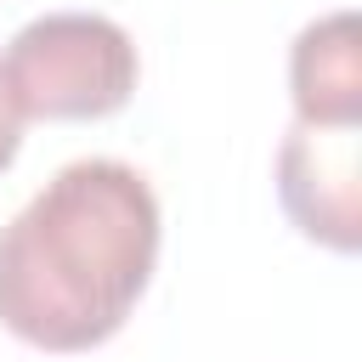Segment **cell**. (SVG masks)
<instances>
[{
  "mask_svg": "<svg viewBox=\"0 0 362 362\" xmlns=\"http://www.w3.org/2000/svg\"><path fill=\"white\" fill-rule=\"evenodd\" d=\"M158 232V198L136 164H62L0 226V328L34 351L113 339L153 283Z\"/></svg>",
  "mask_w": 362,
  "mask_h": 362,
  "instance_id": "6da1fadb",
  "label": "cell"
},
{
  "mask_svg": "<svg viewBox=\"0 0 362 362\" xmlns=\"http://www.w3.org/2000/svg\"><path fill=\"white\" fill-rule=\"evenodd\" d=\"M141 79L136 40L96 11H45L0 51V96L28 119H107Z\"/></svg>",
  "mask_w": 362,
  "mask_h": 362,
  "instance_id": "7a4b0ae2",
  "label": "cell"
},
{
  "mask_svg": "<svg viewBox=\"0 0 362 362\" xmlns=\"http://www.w3.org/2000/svg\"><path fill=\"white\" fill-rule=\"evenodd\" d=\"M283 215L322 249H362V124H305L294 119L277 147Z\"/></svg>",
  "mask_w": 362,
  "mask_h": 362,
  "instance_id": "3957f363",
  "label": "cell"
},
{
  "mask_svg": "<svg viewBox=\"0 0 362 362\" xmlns=\"http://www.w3.org/2000/svg\"><path fill=\"white\" fill-rule=\"evenodd\" d=\"M288 102L305 124H362V28L356 11L311 17L288 45Z\"/></svg>",
  "mask_w": 362,
  "mask_h": 362,
  "instance_id": "277c9868",
  "label": "cell"
},
{
  "mask_svg": "<svg viewBox=\"0 0 362 362\" xmlns=\"http://www.w3.org/2000/svg\"><path fill=\"white\" fill-rule=\"evenodd\" d=\"M17 147H23V124H17V113H11L6 96H0V170H11Z\"/></svg>",
  "mask_w": 362,
  "mask_h": 362,
  "instance_id": "5b68a950",
  "label": "cell"
}]
</instances>
